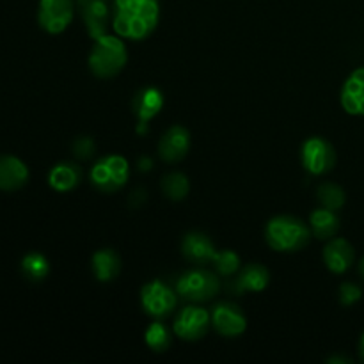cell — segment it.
Wrapping results in <instances>:
<instances>
[{"label": "cell", "instance_id": "cell-28", "mask_svg": "<svg viewBox=\"0 0 364 364\" xmlns=\"http://www.w3.org/2000/svg\"><path fill=\"white\" fill-rule=\"evenodd\" d=\"M73 153L77 159L85 160L95 153V141L91 137H80L73 144Z\"/></svg>", "mask_w": 364, "mask_h": 364}, {"label": "cell", "instance_id": "cell-19", "mask_svg": "<svg viewBox=\"0 0 364 364\" xmlns=\"http://www.w3.org/2000/svg\"><path fill=\"white\" fill-rule=\"evenodd\" d=\"M92 274L100 283H110L117 277L121 270V259L112 249H100L91 259Z\"/></svg>", "mask_w": 364, "mask_h": 364}, {"label": "cell", "instance_id": "cell-30", "mask_svg": "<svg viewBox=\"0 0 364 364\" xmlns=\"http://www.w3.org/2000/svg\"><path fill=\"white\" fill-rule=\"evenodd\" d=\"M329 363H350V361L343 358H334V359H329Z\"/></svg>", "mask_w": 364, "mask_h": 364}, {"label": "cell", "instance_id": "cell-14", "mask_svg": "<svg viewBox=\"0 0 364 364\" xmlns=\"http://www.w3.org/2000/svg\"><path fill=\"white\" fill-rule=\"evenodd\" d=\"M355 252L350 242L345 238H331L323 249V262L326 267L334 274H343L354 265Z\"/></svg>", "mask_w": 364, "mask_h": 364}, {"label": "cell", "instance_id": "cell-18", "mask_svg": "<svg viewBox=\"0 0 364 364\" xmlns=\"http://www.w3.org/2000/svg\"><path fill=\"white\" fill-rule=\"evenodd\" d=\"M309 228H311L313 237H316L318 240H331L340 231L341 223L334 210L322 206V208H316L309 215Z\"/></svg>", "mask_w": 364, "mask_h": 364}, {"label": "cell", "instance_id": "cell-11", "mask_svg": "<svg viewBox=\"0 0 364 364\" xmlns=\"http://www.w3.org/2000/svg\"><path fill=\"white\" fill-rule=\"evenodd\" d=\"M77 4L82 20H84L89 36L92 39L109 34L107 31H109L110 23V7L107 0H77Z\"/></svg>", "mask_w": 364, "mask_h": 364}, {"label": "cell", "instance_id": "cell-20", "mask_svg": "<svg viewBox=\"0 0 364 364\" xmlns=\"http://www.w3.org/2000/svg\"><path fill=\"white\" fill-rule=\"evenodd\" d=\"M270 283V272L262 263H249L240 270L237 277L238 291H263Z\"/></svg>", "mask_w": 364, "mask_h": 364}, {"label": "cell", "instance_id": "cell-29", "mask_svg": "<svg viewBox=\"0 0 364 364\" xmlns=\"http://www.w3.org/2000/svg\"><path fill=\"white\" fill-rule=\"evenodd\" d=\"M359 355H361V359L364 361V333L361 336V341H359Z\"/></svg>", "mask_w": 364, "mask_h": 364}, {"label": "cell", "instance_id": "cell-3", "mask_svg": "<svg viewBox=\"0 0 364 364\" xmlns=\"http://www.w3.org/2000/svg\"><path fill=\"white\" fill-rule=\"evenodd\" d=\"M128 53L123 38L112 34H103L95 39L91 53H89V68L98 78H112L127 66Z\"/></svg>", "mask_w": 364, "mask_h": 364}, {"label": "cell", "instance_id": "cell-5", "mask_svg": "<svg viewBox=\"0 0 364 364\" xmlns=\"http://www.w3.org/2000/svg\"><path fill=\"white\" fill-rule=\"evenodd\" d=\"M220 290V283L215 274L203 269L188 270L181 274L176 283V291L183 299L192 302L212 301Z\"/></svg>", "mask_w": 364, "mask_h": 364}, {"label": "cell", "instance_id": "cell-27", "mask_svg": "<svg viewBox=\"0 0 364 364\" xmlns=\"http://www.w3.org/2000/svg\"><path fill=\"white\" fill-rule=\"evenodd\" d=\"M363 297V291L358 284L343 283L340 287V302L343 306H352Z\"/></svg>", "mask_w": 364, "mask_h": 364}, {"label": "cell", "instance_id": "cell-6", "mask_svg": "<svg viewBox=\"0 0 364 364\" xmlns=\"http://www.w3.org/2000/svg\"><path fill=\"white\" fill-rule=\"evenodd\" d=\"M141 304L146 315L162 320L169 316L176 308V294L164 281L153 279L142 287Z\"/></svg>", "mask_w": 364, "mask_h": 364}, {"label": "cell", "instance_id": "cell-8", "mask_svg": "<svg viewBox=\"0 0 364 364\" xmlns=\"http://www.w3.org/2000/svg\"><path fill=\"white\" fill-rule=\"evenodd\" d=\"M212 327V316L205 308L187 306L178 313L173 323V331L178 338L185 341H198L206 336Z\"/></svg>", "mask_w": 364, "mask_h": 364}, {"label": "cell", "instance_id": "cell-2", "mask_svg": "<svg viewBox=\"0 0 364 364\" xmlns=\"http://www.w3.org/2000/svg\"><path fill=\"white\" fill-rule=\"evenodd\" d=\"M265 240L277 252H297L311 240V228L299 217H274L265 228Z\"/></svg>", "mask_w": 364, "mask_h": 364}, {"label": "cell", "instance_id": "cell-22", "mask_svg": "<svg viewBox=\"0 0 364 364\" xmlns=\"http://www.w3.org/2000/svg\"><path fill=\"white\" fill-rule=\"evenodd\" d=\"M21 272L28 281L39 283V281L46 279V276L50 274V263L41 252H28L21 259Z\"/></svg>", "mask_w": 364, "mask_h": 364}, {"label": "cell", "instance_id": "cell-31", "mask_svg": "<svg viewBox=\"0 0 364 364\" xmlns=\"http://www.w3.org/2000/svg\"><path fill=\"white\" fill-rule=\"evenodd\" d=\"M359 272H361V276L364 277V258L361 259V265H359Z\"/></svg>", "mask_w": 364, "mask_h": 364}, {"label": "cell", "instance_id": "cell-15", "mask_svg": "<svg viewBox=\"0 0 364 364\" xmlns=\"http://www.w3.org/2000/svg\"><path fill=\"white\" fill-rule=\"evenodd\" d=\"M341 105L352 116H364V68L352 71L341 87Z\"/></svg>", "mask_w": 364, "mask_h": 364}, {"label": "cell", "instance_id": "cell-10", "mask_svg": "<svg viewBox=\"0 0 364 364\" xmlns=\"http://www.w3.org/2000/svg\"><path fill=\"white\" fill-rule=\"evenodd\" d=\"M212 326L220 336L237 338L247 329V320L242 309L231 302L217 304L212 311Z\"/></svg>", "mask_w": 364, "mask_h": 364}, {"label": "cell", "instance_id": "cell-26", "mask_svg": "<svg viewBox=\"0 0 364 364\" xmlns=\"http://www.w3.org/2000/svg\"><path fill=\"white\" fill-rule=\"evenodd\" d=\"M212 263L220 276H233V274L240 270V256L235 251H231V249L217 251Z\"/></svg>", "mask_w": 364, "mask_h": 364}, {"label": "cell", "instance_id": "cell-23", "mask_svg": "<svg viewBox=\"0 0 364 364\" xmlns=\"http://www.w3.org/2000/svg\"><path fill=\"white\" fill-rule=\"evenodd\" d=\"M188 191H191V185H188V180L185 174L171 173L167 176H164L162 192L166 194V198L173 199V201H181V199L187 198Z\"/></svg>", "mask_w": 364, "mask_h": 364}, {"label": "cell", "instance_id": "cell-16", "mask_svg": "<svg viewBox=\"0 0 364 364\" xmlns=\"http://www.w3.org/2000/svg\"><path fill=\"white\" fill-rule=\"evenodd\" d=\"M28 181V169L20 159L11 155L0 156V191L13 192Z\"/></svg>", "mask_w": 364, "mask_h": 364}, {"label": "cell", "instance_id": "cell-4", "mask_svg": "<svg viewBox=\"0 0 364 364\" xmlns=\"http://www.w3.org/2000/svg\"><path fill=\"white\" fill-rule=\"evenodd\" d=\"M130 176L128 160L121 155H107L92 166L91 183L103 194H114L127 185Z\"/></svg>", "mask_w": 364, "mask_h": 364}, {"label": "cell", "instance_id": "cell-13", "mask_svg": "<svg viewBox=\"0 0 364 364\" xmlns=\"http://www.w3.org/2000/svg\"><path fill=\"white\" fill-rule=\"evenodd\" d=\"M215 245L210 240L208 235L199 233V231H192L187 233L181 240V255L185 259L194 265H206V263L213 262L215 256Z\"/></svg>", "mask_w": 364, "mask_h": 364}, {"label": "cell", "instance_id": "cell-24", "mask_svg": "<svg viewBox=\"0 0 364 364\" xmlns=\"http://www.w3.org/2000/svg\"><path fill=\"white\" fill-rule=\"evenodd\" d=\"M144 340L153 352H166L171 347V333L162 322H153L146 329Z\"/></svg>", "mask_w": 364, "mask_h": 364}, {"label": "cell", "instance_id": "cell-21", "mask_svg": "<svg viewBox=\"0 0 364 364\" xmlns=\"http://www.w3.org/2000/svg\"><path fill=\"white\" fill-rule=\"evenodd\" d=\"M82 169L77 164L63 162L52 167L48 174V183L57 192H70L80 183Z\"/></svg>", "mask_w": 364, "mask_h": 364}, {"label": "cell", "instance_id": "cell-1", "mask_svg": "<svg viewBox=\"0 0 364 364\" xmlns=\"http://www.w3.org/2000/svg\"><path fill=\"white\" fill-rule=\"evenodd\" d=\"M159 20V0H114L112 28L119 38L142 41L155 32Z\"/></svg>", "mask_w": 364, "mask_h": 364}, {"label": "cell", "instance_id": "cell-25", "mask_svg": "<svg viewBox=\"0 0 364 364\" xmlns=\"http://www.w3.org/2000/svg\"><path fill=\"white\" fill-rule=\"evenodd\" d=\"M318 201L323 208H329L338 212V210L343 208L345 205V191L340 185L334 183H322L318 187Z\"/></svg>", "mask_w": 364, "mask_h": 364}, {"label": "cell", "instance_id": "cell-12", "mask_svg": "<svg viewBox=\"0 0 364 364\" xmlns=\"http://www.w3.org/2000/svg\"><path fill=\"white\" fill-rule=\"evenodd\" d=\"M188 149H191V134L187 128L174 124L160 139L159 155L164 162L176 164L187 156Z\"/></svg>", "mask_w": 364, "mask_h": 364}, {"label": "cell", "instance_id": "cell-17", "mask_svg": "<svg viewBox=\"0 0 364 364\" xmlns=\"http://www.w3.org/2000/svg\"><path fill=\"white\" fill-rule=\"evenodd\" d=\"M164 107V95L156 87H144L135 95L132 102L135 117L141 124H148Z\"/></svg>", "mask_w": 364, "mask_h": 364}, {"label": "cell", "instance_id": "cell-9", "mask_svg": "<svg viewBox=\"0 0 364 364\" xmlns=\"http://www.w3.org/2000/svg\"><path fill=\"white\" fill-rule=\"evenodd\" d=\"M73 0H39L38 21L50 34H60L73 20Z\"/></svg>", "mask_w": 364, "mask_h": 364}, {"label": "cell", "instance_id": "cell-7", "mask_svg": "<svg viewBox=\"0 0 364 364\" xmlns=\"http://www.w3.org/2000/svg\"><path fill=\"white\" fill-rule=\"evenodd\" d=\"M336 164V151L333 144L322 137H309L302 146V166L313 176L329 173Z\"/></svg>", "mask_w": 364, "mask_h": 364}]
</instances>
